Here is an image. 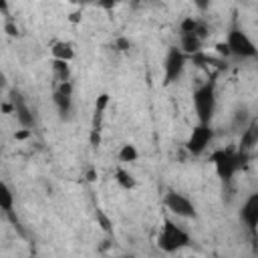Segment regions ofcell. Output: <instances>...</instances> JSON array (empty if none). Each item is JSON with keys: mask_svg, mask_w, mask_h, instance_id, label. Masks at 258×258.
<instances>
[{"mask_svg": "<svg viewBox=\"0 0 258 258\" xmlns=\"http://www.w3.org/2000/svg\"><path fill=\"white\" fill-rule=\"evenodd\" d=\"M54 91H58V93H62V95H69V97H73L75 87H73V83H71V81H64V83H58Z\"/></svg>", "mask_w": 258, "mask_h": 258, "instance_id": "obj_21", "label": "cell"}, {"mask_svg": "<svg viewBox=\"0 0 258 258\" xmlns=\"http://www.w3.org/2000/svg\"><path fill=\"white\" fill-rule=\"evenodd\" d=\"M115 181L119 183V187H123V189H127V191H131L133 187H135V177H133V173H129L125 167H117L115 169Z\"/></svg>", "mask_w": 258, "mask_h": 258, "instance_id": "obj_16", "label": "cell"}, {"mask_svg": "<svg viewBox=\"0 0 258 258\" xmlns=\"http://www.w3.org/2000/svg\"><path fill=\"white\" fill-rule=\"evenodd\" d=\"M226 44H228L232 56H238V58H258V46L246 34V30H242L238 26H234L226 34Z\"/></svg>", "mask_w": 258, "mask_h": 258, "instance_id": "obj_4", "label": "cell"}, {"mask_svg": "<svg viewBox=\"0 0 258 258\" xmlns=\"http://www.w3.org/2000/svg\"><path fill=\"white\" fill-rule=\"evenodd\" d=\"M0 210L14 226H18V218L14 214V194H12V189L6 181L0 183Z\"/></svg>", "mask_w": 258, "mask_h": 258, "instance_id": "obj_11", "label": "cell"}, {"mask_svg": "<svg viewBox=\"0 0 258 258\" xmlns=\"http://www.w3.org/2000/svg\"><path fill=\"white\" fill-rule=\"evenodd\" d=\"M240 220H242V224H244L252 234L258 232V189L252 191V194L244 200V204H242V208H240Z\"/></svg>", "mask_w": 258, "mask_h": 258, "instance_id": "obj_8", "label": "cell"}, {"mask_svg": "<svg viewBox=\"0 0 258 258\" xmlns=\"http://www.w3.org/2000/svg\"><path fill=\"white\" fill-rule=\"evenodd\" d=\"M216 52H218L220 56H232V54H230V48H228V44H226V40L216 44Z\"/></svg>", "mask_w": 258, "mask_h": 258, "instance_id": "obj_24", "label": "cell"}, {"mask_svg": "<svg viewBox=\"0 0 258 258\" xmlns=\"http://www.w3.org/2000/svg\"><path fill=\"white\" fill-rule=\"evenodd\" d=\"M87 179H89V181H95V179H97V173H95V171L91 169V171L87 173Z\"/></svg>", "mask_w": 258, "mask_h": 258, "instance_id": "obj_28", "label": "cell"}, {"mask_svg": "<svg viewBox=\"0 0 258 258\" xmlns=\"http://www.w3.org/2000/svg\"><path fill=\"white\" fill-rule=\"evenodd\" d=\"M30 135H32L30 129H18V131L14 133V139H16V141H24V139H28Z\"/></svg>", "mask_w": 258, "mask_h": 258, "instance_id": "obj_26", "label": "cell"}, {"mask_svg": "<svg viewBox=\"0 0 258 258\" xmlns=\"http://www.w3.org/2000/svg\"><path fill=\"white\" fill-rule=\"evenodd\" d=\"M117 157H119L121 163H135V161L139 159V151H137V147H135L133 143H123V145L119 147Z\"/></svg>", "mask_w": 258, "mask_h": 258, "instance_id": "obj_15", "label": "cell"}, {"mask_svg": "<svg viewBox=\"0 0 258 258\" xmlns=\"http://www.w3.org/2000/svg\"><path fill=\"white\" fill-rule=\"evenodd\" d=\"M189 258H198V256H189Z\"/></svg>", "mask_w": 258, "mask_h": 258, "instance_id": "obj_30", "label": "cell"}, {"mask_svg": "<svg viewBox=\"0 0 258 258\" xmlns=\"http://www.w3.org/2000/svg\"><path fill=\"white\" fill-rule=\"evenodd\" d=\"M121 258H135V256H121Z\"/></svg>", "mask_w": 258, "mask_h": 258, "instance_id": "obj_29", "label": "cell"}, {"mask_svg": "<svg viewBox=\"0 0 258 258\" xmlns=\"http://www.w3.org/2000/svg\"><path fill=\"white\" fill-rule=\"evenodd\" d=\"M204 40H200L196 34H181L179 36V50L185 56H196L198 52H202Z\"/></svg>", "mask_w": 258, "mask_h": 258, "instance_id": "obj_12", "label": "cell"}, {"mask_svg": "<svg viewBox=\"0 0 258 258\" xmlns=\"http://www.w3.org/2000/svg\"><path fill=\"white\" fill-rule=\"evenodd\" d=\"M109 103H111V97H109V93H101V95L97 97V101H95V113H93V127H91V129H97V131H101L103 115H105V111H107Z\"/></svg>", "mask_w": 258, "mask_h": 258, "instance_id": "obj_14", "label": "cell"}, {"mask_svg": "<svg viewBox=\"0 0 258 258\" xmlns=\"http://www.w3.org/2000/svg\"><path fill=\"white\" fill-rule=\"evenodd\" d=\"M258 145V121H250L248 123V127L242 131V135H240V141H238V151L240 153H246V155H250V151L254 149Z\"/></svg>", "mask_w": 258, "mask_h": 258, "instance_id": "obj_10", "label": "cell"}, {"mask_svg": "<svg viewBox=\"0 0 258 258\" xmlns=\"http://www.w3.org/2000/svg\"><path fill=\"white\" fill-rule=\"evenodd\" d=\"M52 75H54L56 83L71 81V64L62 62V60H52Z\"/></svg>", "mask_w": 258, "mask_h": 258, "instance_id": "obj_17", "label": "cell"}, {"mask_svg": "<svg viewBox=\"0 0 258 258\" xmlns=\"http://www.w3.org/2000/svg\"><path fill=\"white\" fill-rule=\"evenodd\" d=\"M194 109L200 123H210L216 111V85L214 81L204 83L194 91Z\"/></svg>", "mask_w": 258, "mask_h": 258, "instance_id": "obj_3", "label": "cell"}, {"mask_svg": "<svg viewBox=\"0 0 258 258\" xmlns=\"http://www.w3.org/2000/svg\"><path fill=\"white\" fill-rule=\"evenodd\" d=\"M4 30H6V34H10V36H16V34H18V28H16V24H14L12 20H6V22H4Z\"/></svg>", "mask_w": 258, "mask_h": 258, "instance_id": "obj_25", "label": "cell"}, {"mask_svg": "<svg viewBox=\"0 0 258 258\" xmlns=\"http://www.w3.org/2000/svg\"><path fill=\"white\" fill-rule=\"evenodd\" d=\"M246 159H248V155L240 153L238 149H216L210 155V161L214 163L218 177L224 181H230L244 167Z\"/></svg>", "mask_w": 258, "mask_h": 258, "instance_id": "obj_2", "label": "cell"}, {"mask_svg": "<svg viewBox=\"0 0 258 258\" xmlns=\"http://www.w3.org/2000/svg\"><path fill=\"white\" fill-rule=\"evenodd\" d=\"M163 204H165V208H167V210H169L173 216H177V218H183V220H194V218L198 216L194 202H191L187 196L179 194V191L169 189V191L165 194V198H163Z\"/></svg>", "mask_w": 258, "mask_h": 258, "instance_id": "obj_6", "label": "cell"}, {"mask_svg": "<svg viewBox=\"0 0 258 258\" xmlns=\"http://www.w3.org/2000/svg\"><path fill=\"white\" fill-rule=\"evenodd\" d=\"M89 143H91L93 147H99V145H101V131L91 129V131H89Z\"/></svg>", "mask_w": 258, "mask_h": 258, "instance_id": "obj_23", "label": "cell"}, {"mask_svg": "<svg viewBox=\"0 0 258 258\" xmlns=\"http://www.w3.org/2000/svg\"><path fill=\"white\" fill-rule=\"evenodd\" d=\"M212 139H214V131H212L210 123H198L189 131V137L185 141V149L189 155H202L212 145Z\"/></svg>", "mask_w": 258, "mask_h": 258, "instance_id": "obj_5", "label": "cell"}, {"mask_svg": "<svg viewBox=\"0 0 258 258\" xmlns=\"http://www.w3.org/2000/svg\"><path fill=\"white\" fill-rule=\"evenodd\" d=\"M12 103H14L16 121L22 125V129H30V131H32V127H34V115H32V111L28 109L26 101H24L16 91H12Z\"/></svg>", "mask_w": 258, "mask_h": 258, "instance_id": "obj_9", "label": "cell"}, {"mask_svg": "<svg viewBox=\"0 0 258 258\" xmlns=\"http://www.w3.org/2000/svg\"><path fill=\"white\" fill-rule=\"evenodd\" d=\"M50 54H52V60H62V62H71L75 58V48L71 42L67 40H56L52 46H50Z\"/></svg>", "mask_w": 258, "mask_h": 258, "instance_id": "obj_13", "label": "cell"}, {"mask_svg": "<svg viewBox=\"0 0 258 258\" xmlns=\"http://www.w3.org/2000/svg\"><path fill=\"white\" fill-rule=\"evenodd\" d=\"M198 26H200V18H196V16L181 18V22H179V36L181 34H196Z\"/></svg>", "mask_w": 258, "mask_h": 258, "instance_id": "obj_20", "label": "cell"}, {"mask_svg": "<svg viewBox=\"0 0 258 258\" xmlns=\"http://www.w3.org/2000/svg\"><path fill=\"white\" fill-rule=\"evenodd\" d=\"M113 46H115V50H129L131 48V40L127 36H119Z\"/></svg>", "mask_w": 258, "mask_h": 258, "instance_id": "obj_22", "label": "cell"}, {"mask_svg": "<svg viewBox=\"0 0 258 258\" xmlns=\"http://www.w3.org/2000/svg\"><path fill=\"white\" fill-rule=\"evenodd\" d=\"M69 20H71V22H79V20H81V14H79V12H75V14H71V16H69Z\"/></svg>", "mask_w": 258, "mask_h": 258, "instance_id": "obj_27", "label": "cell"}, {"mask_svg": "<svg viewBox=\"0 0 258 258\" xmlns=\"http://www.w3.org/2000/svg\"><path fill=\"white\" fill-rule=\"evenodd\" d=\"M157 248L165 254H175L183 248H189L191 246V236L185 228L177 226L175 222L171 220H165L163 226L159 228V234H157V240H155Z\"/></svg>", "mask_w": 258, "mask_h": 258, "instance_id": "obj_1", "label": "cell"}, {"mask_svg": "<svg viewBox=\"0 0 258 258\" xmlns=\"http://www.w3.org/2000/svg\"><path fill=\"white\" fill-rule=\"evenodd\" d=\"M183 67H185V54L177 48V46H171L167 50V56L163 60V73H165V83H175L181 73H183Z\"/></svg>", "mask_w": 258, "mask_h": 258, "instance_id": "obj_7", "label": "cell"}, {"mask_svg": "<svg viewBox=\"0 0 258 258\" xmlns=\"http://www.w3.org/2000/svg\"><path fill=\"white\" fill-rule=\"evenodd\" d=\"M95 220H97V226H99L103 232H107V234L113 232V220L107 216V212H105L103 208H95Z\"/></svg>", "mask_w": 258, "mask_h": 258, "instance_id": "obj_19", "label": "cell"}, {"mask_svg": "<svg viewBox=\"0 0 258 258\" xmlns=\"http://www.w3.org/2000/svg\"><path fill=\"white\" fill-rule=\"evenodd\" d=\"M52 101H54V105H56V109H58L60 115H69L71 113V109H73V97L54 91L52 93Z\"/></svg>", "mask_w": 258, "mask_h": 258, "instance_id": "obj_18", "label": "cell"}]
</instances>
